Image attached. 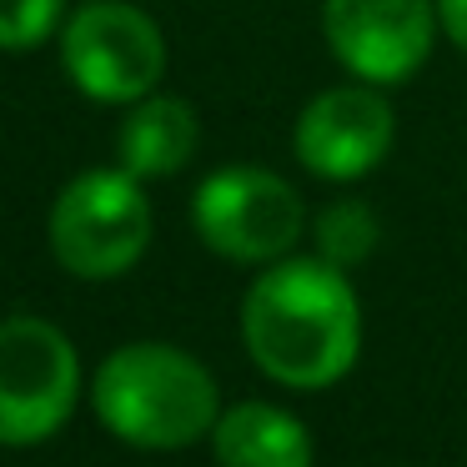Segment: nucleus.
<instances>
[{"instance_id":"423d86ee","label":"nucleus","mask_w":467,"mask_h":467,"mask_svg":"<svg viewBox=\"0 0 467 467\" xmlns=\"http://www.w3.org/2000/svg\"><path fill=\"white\" fill-rule=\"evenodd\" d=\"M81 397L76 342L46 317L0 322V447H36L66 427Z\"/></svg>"},{"instance_id":"ddd939ff","label":"nucleus","mask_w":467,"mask_h":467,"mask_svg":"<svg viewBox=\"0 0 467 467\" xmlns=\"http://www.w3.org/2000/svg\"><path fill=\"white\" fill-rule=\"evenodd\" d=\"M437 26H442V36L467 56V0H437Z\"/></svg>"},{"instance_id":"20e7f679","label":"nucleus","mask_w":467,"mask_h":467,"mask_svg":"<svg viewBox=\"0 0 467 467\" xmlns=\"http://www.w3.org/2000/svg\"><path fill=\"white\" fill-rule=\"evenodd\" d=\"M192 226L212 256L256 272L292 256L296 242L312 232L302 192L282 171L252 161H232L202 176L192 196Z\"/></svg>"},{"instance_id":"9b49d317","label":"nucleus","mask_w":467,"mask_h":467,"mask_svg":"<svg viewBox=\"0 0 467 467\" xmlns=\"http://www.w3.org/2000/svg\"><path fill=\"white\" fill-rule=\"evenodd\" d=\"M312 246H317L322 262L352 272V266H362L377 256V246H382V222H377V212L367 202L342 196V202H327L322 212L312 216Z\"/></svg>"},{"instance_id":"0eeeda50","label":"nucleus","mask_w":467,"mask_h":467,"mask_svg":"<svg viewBox=\"0 0 467 467\" xmlns=\"http://www.w3.org/2000/svg\"><path fill=\"white\" fill-rule=\"evenodd\" d=\"M397 141V111L387 86L342 81L317 91L292 126V156L306 176L332 186H352L387 161Z\"/></svg>"},{"instance_id":"f03ea898","label":"nucleus","mask_w":467,"mask_h":467,"mask_svg":"<svg viewBox=\"0 0 467 467\" xmlns=\"http://www.w3.org/2000/svg\"><path fill=\"white\" fill-rule=\"evenodd\" d=\"M96 422L126 447L176 452L212 437L222 387L212 367L171 342H126L91 377Z\"/></svg>"},{"instance_id":"f8f14e48","label":"nucleus","mask_w":467,"mask_h":467,"mask_svg":"<svg viewBox=\"0 0 467 467\" xmlns=\"http://www.w3.org/2000/svg\"><path fill=\"white\" fill-rule=\"evenodd\" d=\"M66 0H0V51H36L56 36Z\"/></svg>"},{"instance_id":"f257e3e1","label":"nucleus","mask_w":467,"mask_h":467,"mask_svg":"<svg viewBox=\"0 0 467 467\" xmlns=\"http://www.w3.org/2000/svg\"><path fill=\"white\" fill-rule=\"evenodd\" d=\"M242 347L286 392H327L362 357V302L352 272L322 256L262 266L242 296Z\"/></svg>"},{"instance_id":"6e6552de","label":"nucleus","mask_w":467,"mask_h":467,"mask_svg":"<svg viewBox=\"0 0 467 467\" xmlns=\"http://www.w3.org/2000/svg\"><path fill=\"white\" fill-rule=\"evenodd\" d=\"M437 36V0H322V41L352 81H412Z\"/></svg>"},{"instance_id":"7ed1b4c3","label":"nucleus","mask_w":467,"mask_h":467,"mask_svg":"<svg viewBox=\"0 0 467 467\" xmlns=\"http://www.w3.org/2000/svg\"><path fill=\"white\" fill-rule=\"evenodd\" d=\"M151 202H146V182H136L121 166H91V171L71 176L51 202V252L61 272L81 276V282H111V276L131 272L151 246Z\"/></svg>"},{"instance_id":"1a4fd4ad","label":"nucleus","mask_w":467,"mask_h":467,"mask_svg":"<svg viewBox=\"0 0 467 467\" xmlns=\"http://www.w3.org/2000/svg\"><path fill=\"white\" fill-rule=\"evenodd\" d=\"M212 457L216 467H312L317 437L292 407L246 397L222 407L212 427Z\"/></svg>"},{"instance_id":"39448f33","label":"nucleus","mask_w":467,"mask_h":467,"mask_svg":"<svg viewBox=\"0 0 467 467\" xmlns=\"http://www.w3.org/2000/svg\"><path fill=\"white\" fill-rule=\"evenodd\" d=\"M61 66L96 106H131L161 91L166 36L131 0H86L61 26Z\"/></svg>"},{"instance_id":"9d476101","label":"nucleus","mask_w":467,"mask_h":467,"mask_svg":"<svg viewBox=\"0 0 467 467\" xmlns=\"http://www.w3.org/2000/svg\"><path fill=\"white\" fill-rule=\"evenodd\" d=\"M196 146H202V121L192 101L151 91L126 106V121L116 131V166L136 182H171L192 166Z\"/></svg>"}]
</instances>
